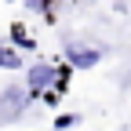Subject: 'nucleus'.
Here are the masks:
<instances>
[{"label":"nucleus","mask_w":131,"mask_h":131,"mask_svg":"<svg viewBox=\"0 0 131 131\" xmlns=\"http://www.w3.org/2000/svg\"><path fill=\"white\" fill-rule=\"evenodd\" d=\"M0 69H22V55H18V47L0 44Z\"/></svg>","instance_id":"obj_5"},{"label":"nucleus","mask_w":131,"mask_h":131,"mask_svg":"<svg viewBox=\"0 0 131 131\" xmlns=\"http://www.w3.org/2000/svg\"><path fill=\"white\" fill-rule=\"evenodd\" d=\"M98 58H102V51L98 47H84V44H66V62L73 66V69H91V66H98Z\"/></svg>","instance_id":"obj_2"},{"label":"nucleus","mask_w":131,"mask_h":131,"mask_svg":"<svg viewBox=\"0 0 131 131\" xmlns=\"http://www.w3.org/2000/svg\"><path fill=\"white\" fill-rule=\"evenodd\" d=\"M77 120H80L77 113H58V117H55V131H69Z\"/></svg>","instance_id":"obj_6"},{"label":"nucleus","mask_w":131,"mask_h":131,"mask_svg":"<svg viewBox=\"0 0 131 131\" xmlns=\"http://www.w3.org/2000/svg\"><path fill=\"white\" fill-rule=\"evenodd\" d=\"M51 80H55V66H47V62H37V66H29V73H26L29 98H37L44 88H51Z\"/></svg>","instance_id":"obj_3"},{"label":"nucleus","mask_w":131,"mask_h":131,"mask_svg":"<svg viewBox=\"0 0 131 131\" xmlns=\"http://www.w3.org/2000/svg\"><path fill=\"white\" fill-rule=\"evenodd\" d=\"M7 4H11V0H7Z\"/></svg>","instance_id":"obj_9"},{"label":"nucleus","mask_w":131,"mask_h":131,"mask_svg":"<svg viewBox=\"0 0 131 131\" xmlns=\"http://www.w3.org/2000/svg\"><path fill=\"white\" fill-rule=\"evenodd\" d=\"M11 47H18V51H33V47H37V40L26 33L22 22H15V26H11Z\"/></svg>","instance_id":"obj_4"},{"label":"nucleus","mask_w":131,"mask_h":131,"mask_svg":"<svg viewBox=\"0 0 131 131\" xmlns=\"http://www.w3.org/2000/svg\"><path fill=\"white\" fill-rule=\"evenodd\" d=\"M29 106V95L22 88H7V91H0V124H11V120H18L22 113Z\"/></svg>","instance_id":"obj_1"},{"label":"nucleus","mask_w":131,"mask_h":131,"mask_svg":"<svg viewBox=\"0 0 131 131\" xmlns=\"http://www.w3.org/2000/svg\"><path fill=\"white\" fill-rule=\"evenodd\" d=\"M44 4H51V0H44Z\"/></svg>","instance_id":"obj_8"},{"label":"nucleus","mask_w":131,"mask_h":131,"mask_svg":"<svg viewBox=\"0 0 131 131\" xmlns=\"http://www.w3.org/2000/svg\"><path fill=\"white\" fill-rule=\"evenodd\" d=\"M69 4H73V0H69Z\"/></svg>","instance_id":"obj_10"},{"label":"nucleus","mask_w":131,"mask_h":131,"mask_svg":"<svg viewBox=\"0 0 131 131\" xmlns=\"http://www.w3.org/2000/svg\"><path fill=\"white\" fill-rule=\"evenodd\" d=\"M26 7H29V11H47L44 0H26Z\"/></svg>","instance_id":"obj_7"}]
</instances>
